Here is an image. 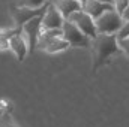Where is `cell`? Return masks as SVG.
Listing matches in <instances>:
<instances>
[{
  "label": "cell",
  "instance_id": "6da1fadb",
  "mask_svg": "<svg viewBox=\"0 0 129 127\" xmlns=\"http://www.w3.org/2000/svg\"><path fill=\"white\" fill-rule=\"evenodd\" d=\"M92 49L95 55L93 72H96L101 66L108 63V60L114 54L122 52L116 34H98L95 39H92Z\"/></svg>",
  "mask_w": 129,
  "mask_h": 127
},
{
  "label": "cell",
  "instance_id": "7a4b0ae2",
  "mask_svg": "<svg viewBox=\"0 0 129 127\" xmlns=\"http://www.w3.org/2000/svg\"><path fill=\"white\" fill-rule=\"evenodd\" d=\"M38 46L48 54H57L68 49L69 43L62 37V29H50L41 32Z\"/></svg>",
  "mask_w": 129,
  "mask_h": 127
},
{
  "label": "cell",
  "instance_id": "3957f363",
  "mask_svg": "<svg viewBox=\"0 0 129 127\" xmlns=\"http://www.w3.org/2000/svg\"><path fill=\"white\" fill-rule=\"evenodd\" d=\"M123 23L125 20L116 9H110L104 12L101 17H98L95 20L98 34H116Z\"/></svg>",
  "mask_w": 129,
  "mask_h": 127
},
{
  "label": "cell",
  "instance_id": "277c9868",
  "mask_svg": "<svg viewBox=\"0 0 129 127\" xmlns=\"http://www.w3.org/2000/svg\"><path fill=\"white\" fill-rule=\"evenodd\" d=\"M62 37L69 43V46H74V48H90L92 46V39L86 36L69 20H64L63 26H62Z\"/></svg>",
  "mask_w": 129,
  "mask_h": 127
},
{
  "label": "cell",
  "instance_id": "5b68a950",
  "mask_svg": "<svg viewBox=\"0 0 129 127\" xmlns=\"http://www.w3.org/2000/svg\"><path fill=\"white\" fill-rule=\"evenodd\" d=\"M68 20H69L71 23H74L81 32L84 33L86 36H89L90 39H95L98 36L95 20H93L87 12H84L83 9H78V11H75L74 14H71Z\"/></svg>",
  "mask_w": 129,
  "mask_h": 127
},
{
  "label": "cell",
  "instance_id": "8992f818",
  "mask_svg": "<svg viewBox=\"0 0 129 127\" xmlns=\"http://www.w3.org/2000/svg\"><path fill=\"white\" fill-rule=\"evenodd\" d=\"M44 15V14H42ZM42 15L39 17H35L32 20H29L27 23L23 24L21 27V33L24 34L26 40H27V45H29V52H33L38 46V42H39V36L42 32Z\"/></svg>",
  "mask_w": 129,
  "mask_h": 127
},
{
  "label": "cell",
  "instance_id": "52a82bcc",
  "mask_svg": "<svg viewBox=\"0 0 129 127\" xmlns=\"http://www.w3.org/2000/svg\"><path fill=\"white\" fill-rule=\"evenodd\" d=\"M48 3H50V2H48ZM48 3H45V5L41 6V8H27V6H18V5H17V6L12 9V17H14V23H15V26L21 29L23 24L27 23L29 20H32V18H35V17L42 15V14L47 11Z\"/></svg>",
  "mask_w": 129,
  "mask_h": 127
},
{
  "label": "cell",
  "instance_id": "ba28073f",
  "mask_svg": "<svg viewBox=\"0 0 129 127\" xmlns=\"http://www.w3.org/2000/svg\"><path fill=\"white\" fill-rule=\"evenodd\" d=\"M63 23H64L63 15H62V14L56 9V6L50 2V3H48L47 11H45V12H44V15H42V23H41L42 30H50V29H62Z\"/></svg>",
  "mask_w": 129,
  "mask_h": 127
},
{
  "label": "cell",
  "instance_id": "9c48e42d",
  "mask_svg": "<svg viewBox=\"0 0 129 127\" xmlns=\"http://www.w3.org/2000/svg\"><path fill=\"white\" fill-rule=\"evenodd\" d=\"M9 49L15 54L18 61H23L26 58V55L29 54V45H27V40L21 32L15 33L9 39Z\"/></svg>",
  "mask_w": 129,
  "mask_h": 127
},
{
  "label": "cell",
  "instance_id": "30bf717a",
  "mask_svg": "<svg viewBox=\"0 0 129 127\" xmlns=\"http://www.w3.org/2000/svg\"><path fill=\"white\" fill-rule=\"evenodd\" d=\"M81 9H83L84 12H87L93 20H96L98 17H101L104 12H107V11H110V9H114V6L110 5V3L99 2V0H87V2L81 6Z\"/></svg>",
  "mask_w": 129,
  "mask_h": 127
},
{
  "label": "cell",
  "instance_id": "8fae6325",
  "mask_svg": "<svg viewBox=\"0 0 129 127\" xmlns=\"http://www.w3.org/2000/svg\"><path fill=\"white\" fill-rule=\"evenodd\" d=\"M50 2H51V3L56 6V9L63 15L64 20H68L69 15L74 14L75 11L81 9V3L77 2V0H50Z\"/></svg>",
  "mask_w": 129,
  "mask_h": 127
},
{
  "label": "cell",
  "instance_id": "7c38bea8",
  "mask_svg": "<svg viewBox=\"0 0 129 127\" xmlns=\"http://www.w3.org/2000/svg\"><path fill=\"white\" fill-rule=\"evenodd\" d=\"M18 32H21L20 27H15V29H0V49L2 51L9 49V39Z\"/></svg>",
  "mask_w": 129,
  "mask_h": 127
},
{
  "label": "cell",
  "instance_id": "4fadbf2b",
  "mask_svg": "<svg viewBox=\"0 0 129 127\" xmlns=\"http://www.w3.org/2000/svg\"><path fill=\"white\" fill-rule=\"evenodd\" d=\"M45 3H48V0H20L18 6H27V8H41Z\"/></svg>",
  "mask_w": 129,
  "mask_h": 127
},
{
  "label": "cell",
  "instance_id": "5bb4252c",
  "mask_svg": "<svg viewBox=\"0 0 129 127\" xmlns=\"http://www.w3.org/2000/svg\"><path fill=\"white\" fill-rule=\"evenodd\" d=\"M0 127H18L15 121L5 112H0Z\"/></svg>",
  "mask_w": 129,
  "mask_h": 127
},
{
  "label": "cell",
  "instance_id": "9a60e30c",
  "mask_svg": "<svg viewBox=\"0 0 129 127\" xmlns=\"http://www.w3.org/2000/svg\"><path fill=\"white\" fill-rule=\"evenodd\" d=\"M116 37H117V40H123V39L129 37V21H125L122 24V27L119 29V32L116 33Z\"/></svg>",
  "mask_w": 129,
  "mask_h": 127
},
{
  "label": "cell",
  "instance_id": "2e32d148",
  "mask_svg": "<svg viewBox=\"0 0 129 127\" xmlns=\"http://www.w3.org/2000/svg\"><path fill=\"white\" fill-rule=\"evenodd\" d=\"M113 6L119 14H122L129 6V0H113Z\"/></svg>",
  "mask_w": 129,
  "mask_h": 127
},
{
  "label": "cell",
  "instance_id": "e0dca14e",
  "mask_svg": "<svg viewBox=\"0 0 129 127\" xmlns=\"http://www.w3.org/2000/svg\"><path fill=\"white\" fill-rule=\"evenodd\" d=\"M119 46H120L122 52H125V54L129 57V37L123 39V40H119Z\"/></svg>",
  "mask_w": 129,
  "mask_h": 127
},
{
  "label": "cell",
  "instance_id": "ac0fdd59",
  "mask_svg": "<svg viewBox=\"0 0 129 127\" xmlns=\"http://www.w3.org/2000/svg\"><path fill=\"white\" fill-rule=\"evenodd\" d=\"M120 15H122V18H123L125 21H129V6L123 11V12H122V14H120Z\"/></svg>",
  "mask_w": 129,
  "mask_h": 127
},
{
  "label": "cell",
  "instance_id": "d6986e66",
  "mask_svg": "<svg viewBox=\"0 0 129 127\" xmlns=\"http://www.w3.org/2000/svg\"><path fill=\"white\" fill-rule=\"evenodd\" d=\"M99 2H104V3H110V5H113V0H99Z\"/></svg>",
  "mask_w": 129,
  "mask_h": 127
},
{
  "label": "cell",
  "instance_id": "ffe728a7",
  "mask_svg": "<svg viewBox=\"0 0 129 127\" xmlns=\"http://www.w3.org/2000/svg\"><path fill=\"white\" fill-rule=\"evenodd\" d=\"M77 2H80V3H81V6H83V5H84V3H86L87 0H77Z\"/></svg>",
  "mask_w": 129,
  "mask_h": 127
}]
</instances>
